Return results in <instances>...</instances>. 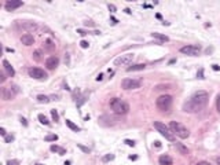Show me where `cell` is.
Segmentation results:
<instances>
[{"instance_id": "2e32d148", "label": "cell", "mask_w": 220, "mask_h": 165, "mask_svg": "<svg viewBox=\"0 0 220 165\" xmlns=\"http://www.w3.org/2000/svg\"><path fill=\"white\" fill-rule=\"evenodd\" d=\"M158 162H160V165H172L173 160H172V157L168 156V154H162V156H160V158H158Z\"/></svg>"}, {"instance_id": "7402d4cb", "label": "cell", "mask_w": 220, "mask_h": 165, "mask_svg": "<svg viewBox=\"0 0 220 165\" xmlns=\"http://www.w3.org/2000/svg\"><path fill=\"white\" fill-rule=\"evenodd\" d=\"M66 125L69 127V128L72 129V131H75V132H80V127L78 125H76L73 121H70V120H66Z\"/></svg>"}, {"instance_id": "7a4b0ae2", "label": "cell", "mask_w": 220, "mask_h": 165, "mask_svg": "<svg viewBox=\"0 0 220 165\" xmlns=\"http://www.w3.org/2000/svg\"><path fill=\"white\" fill-rule=\"evenodd\" d=\"M109 105H110V109L113 110V113L117 114V116H125L129 111V105L120 98H112Z\"/></svg>"}, {"instance_id": "f907efd6", "label": "cell", "mask_w": 220, "mask_h": 165, "mask_svg": "<svg viewBox=\"0 0 220 165\" xmlns=\"http://www.w3.org/2000/svg\"><path fill=\"white\" fill-rule=\"evenodd\" d=\"M138 157L136 156H129V160H136Z\"/></svg>"}, {"instance_id": "5b68a950", "label": "cell", "mask_w": 220, "mask_h": 165, "mask_svg": "<svg viewBox=\"0 0 220 165\" xmlns=\"http://www.w3.org/2000/svg\"><path fill=\"white\" fill-rule=\"evenodd\" d=\"M153 125H154V128L157 129V131L160 132L161 135L167 139V140H169V142H175L176 140L175 135L172 134V131L169 129V127H168V125H165V124L160 123V121H154V124H153Z\"/></svg>"}, {"instance_id": "836d02e7", "label": "cell", "mask_w": 220, "mask_h": 165, "mask_svg": "<svg viewBox=\"0 0 220 165\" xmlns=\"http://www.w3.org/2000/svg\"><path fill=\"white\" fill-rule=\"evenodd\" d=\"M4 140H6L7 143H10V142H12V140H14V135H7L6 138H4Z\"/></svg>"}, {"instance_id": "ba28073f", "label": "cell", "mask_w": 220, "mask_h": 165, "mask_svg": "<svg viewBox=\"0 0 220 165\" xmlns=\"http://www.w3.org/2000/svg\"><path fill=\"white\" fill-rule=\"evenodd\" d=\"M140 85H142V81L138 78H124L121 81V87L124 90H136V88H140Z\"/></svg>"}, {"instance_id": "8fae6325", "label": "cell", "mask_w": 220, "mask_h": 165, "mask_svg": "<svg viewBox=\"0 0 220 165\" xmlns=\"http://www.w3.org/2000/svg\"><path fill=\"white\" fill-rule=\"evenodd\" d=\"M99 125L102 127H113L117 124V118L114 116H109V114H103L99 117Z\"/></svg>"}, {"instance_id": "681fc988", "label": "cell", "mask_w": 220, "mask_h": 165, "mask_svg": "<svg viewBox=\"0 0 220 165\" xmlns=\"http://www.w3.org/2000/svg\"><path fill=\"white\" fill-rule=\"evenodd\" d=\"M110 19H112V21H113V24H117V22H118V21H117L116 18H114V17H112V18H110Z\"/></svg>"}, {"instance_id": "277c9868", "label": "cell", "mask_w": 220, "mask_h": 165, "mask_svg": "<svg viewBox=\"0 0 220 165\" xmlns=\"http://www.w3.org/2000/svg\"><path fill=\"white\" fill-rule=\"evenodd\" d=\"M172 103H173V98L171 95H161L155 101V106L161 111H168L172 107Z\"/></svg>"}, {"instance_id": "ac0fdd59", "label": "cell", "mask_w": 220, "mask_h": 165, "mask_svg": "<svg viewBox=\"0 0 220 165\" xmlns=\"http://www.w3.org/2000/svg\"><path fill=\"white\" fill-rule=\"evenodd\" d=\"M146 65L145 63H136V65H132L127 69V72H139V70H145Z\"/></svg>"}, {"instance_id": "30bf717a", "label": "cell", "mask_w": 220, "mask_h": 165, "mask_svg": "<svg viewBox=\"0 0 220 165\" xmlns=\"http://www.w3.org/2000/svg\"><path fill=\"white\" fill-rule=\"evenodd\" d=\"M28 73H29V76L32 78H35V80H47V73L44 72L43 69H40V68H30L29 70H28Z\"/></svg>"}, {"instance_id": "ab89813d", "label": "cell", "mask_w": 220, "mask_h": 165, "mask_svg": "<svg viewBox=\"0 0 220 165\" xmlns=\"http://www.w3.org/2000/svg\"><path fill=\"white\" fill-rule=\"evenodd\" d=\"M0 135L4 136V138L7 136V132H6V129H4V128H0Z\"/></svg>"}, {"instance_id": "4316f807", "label": "cell", "mask_w": 220, "mask_h": 165, "mask_svg": "<svg viewBox=\"0 0 220 165\" xmlns=\"http://www.w3.org/2000/svg\"><path fill=\"white\" fill-rule=\"evenodd\" d=\"M33 59L37 61V62L42 61V51H40V50H36V51L33 52Z\"/></svg>"}, {"instance_id": "52a82bcc", "label": "cell", "mask_w": 220, "mask_h": 165, "mask_svg": "<svg viewBox=\"0 0 220 165\" xmlns=\"http://www.w3.org/2000/svg\"><path fill=\"white\" fill-rule=\"evenodd\" d=\"M201 45L199 44H188V45H185V47L180 48V52L185 55H190V57H197L199 55L201 52Z\"/></svg>"}, {"instance_id": "44dd1931", "label": "cell", "mask_w": 220, "mask_h": 165, "mask_svg": "<svg viewBox=\"0 0 220 165\" xmlns=\"http://www.w3.org/2000/svg\"><path fill=\"white\" fill-rule=\"evenodd\" d=\"M50 150H51V151H55V153H59L61 156H62V154H65V153H66V150H65V149H62V147L57 146V144H52V146L50 147Z\"/></svg>"}, {"instance_id": "7c38bea8", "label": "cell", "mask_w": 220, "mask_h": 165, "mask_svg": "<svg viewBox=\"0 0 220 165\" xmlns=\"http://www.w3.org/2000/svg\"><path fill=\"white\" fill-rule=\"evenodd\" d=\"M19 28L24 29L25 32H28V33H32V32H36V30L39 29V25L33 21H22L21 24H19Z\"/></svg>"}, {"instance_id": "d590c367", "label": "cell", "mask_w": 220, "mask_h": 165, "mask_svg": "<svg viewBox=\"0 0 220 165\" xmlns=\"http://www.w3.org/2000/svg\"><path fill=\"white\" fill-rule=\"evenodd\" d=\"M80 45H81V48H88V41H85V40H81V43H80Z\"/></svg>"}, {"instance_id": "f5cc1de1", "label": "cell", "mask_w": 220, "mask_h": 165, "mask_svg": "<svg viewBox=\"0 0 220 165\" xmlns=\"http://www.w3.org/2000/svg\"><path fill=\"white\" fill-rule=\"evenodd\" d=\"M216 162L217 164H220V158H216Z\"/></svg>"}, {"instance_id": "bcb514c9", "label": "cell", "mask_w": 220, "mask_h": 165, "mask_svg": "<svg viewBox=\"0 0 220 165\" xmlns=\"http://www.w3.org/2000/svg\"><path fill=\"white\" fill-rule=\"evenodd\" d=\"M212 69L216 70V72H217V70H220V66H219V65H212Z\"/></svg>"}, {"instance_id": "3957f363", "label": "cell", "mask_w": 220, "mask_h": 165, "mask_svg": "<svg viewBox=\"0 0 220 165\" xmlns=\"http://www.w3.org/2000/svg\"><path fill=\"white\" fill-rule=\"evenodd\" d=\"M168 127H169V129L172 131L173 135L180 138V139H186V138H188V135H190L188 129L186 128L183 124L179 123V121H171Z\"/></svg>"}, {"instance_id": "9c48e42d", "label": "cell", "mask_w": 220, "mask_h": 165, "mask_svg": "<svg viewBox=\"0 0 220 165\" xmlns=\"http://www.w3.org/2000/svg\"><path fill=\"white\" fill-rule=\"evenodd\" d=\"M135 55L132 52H128V54H122L120 57H117L114 59V66H122V65H129V63L134 61Z\"/></svg>"}, {"instance_id": "f546056e", "label": "cell", "mask_w": 220, "mask_h": 165, "mask_svg": "<svg viewBox=\"0 0 220 165\" xmlns=\"http://www.w3.org/2000/svg\"><path fill=\"white\" fill-rule=\"evenodd\" d=\"M51 117H52L54 121H58V120H59V114H58V111L55 110V109H52V110H51Z\"/></svg>"}, {"instance_id": "9a60e30c", "label": "cell", "mask_w": 220, "mask_h": 165, "mask_svg": "<svg viewBox=\"0 0 220 165\" xmlns=\"http://www.w3.org/2000/svg\"><path fill=\"white\" fill-rule=\"evenodd\" d=\"M21 41L24 45H32L33 43H35V37H33V35H30V33H25V35L21 36Z\"/></svg>"}, {"instance_id": "83f0119b", "label": "cell", "mask_w": 220, "mask_h": 165, "mask_svg": "<svg viewBox=\"0 0 220 165\" xmlns=\"http://www.w3.org/2000/svg\"><path fill=\"white\" fill-rule=\"evenodd\" d=\"M87 98H88V95H83V96H80V98H78V101H77V107H80V106H83L84 103H85Z\"/></svg>"}, {"instance_id": "1f68e13d", "label": "cell", "mask_w": 220, "mask_h": 165, "mask_svg": "<svg viewBox=\"0 0 220 165\" xmlns=\"http://www.w3.org/2000/svg\"><path fill=\"white\" fill-rule=\"evenodd\" d=\"M63 61H65L66 65H70V55H69L68 52L65 54V58H63Z\"/></svg>"}, {"instance_id": "816d5d0a", "label": "cell", "mask_w": 220, "mask_h": 165, "mask_svg": "<svg viewBox=\"0 0 220 165\" xmlns=\"http://www.w3.org/2000/svg\"><path fill=\"white\" fill-rule=\"evenodd\" d=\"M124 11H125V12H127V14H131V10H129V8H125V10H124Z\"/></svg>"}, {"instance_id": "4fadbf2b", "label": "cell", "mask_w": 220, "mask_h": 165, "mask_svg": "<svg viewBox=\"0 0 220 165\" xmlns=\"http://www.w3.org/2000/svg\"><path fill=\"white\" fill-rule=\"evenodd\" d=\"M58 65H59V58L55 57V55H52V57L47 58V61H45V66H47V69H48V70L57 69Z\"/></svg>"}, {"instance_id": "5bb4252c", "label": "cell", "mask_w": 220, "mask_h": 165, "mask_svg": "<svg viewBox=\"0 0 220 165\" xmlns=\"http://www.w3.org/2000/svg\"><path fill=\"white\" fill-rule=\"evenodd\" d=\"M22 2L21 0H7L6 2V10L7 11H12V10L15 8H19V7H22Z\"/></svg>"}, {"instance_id": "db71d44e", "label": "cell", "mask_w": 220, "mask_h": 165, "mask_svg": "<svg viewBox=\"0 0 220 165\" xmlns=\"http://www.w3.org/2000/svg\"><path fill=\"white\" fill-rule=\"evenodd\" d=\"M35 165H43V164H39V162H37V164H35Z\"/></svg>"}, {"instance_id": "603a6c76", "label": "cell", "mask_w": 220, "mask_h": 165, "mask_svg": "<svg viewBox=\"0 0 220 165\" xmlns=\"http://www.w3.org/2000/svg\"><path fill=\"white\" fill-rule=\"evenodd\" d=\"M37 102L39 103H48L51 101L50 99V96H47V95H37Z\"/></svg>"}, {"instance_id": "8d00e7d4", "label": "cell", "mask_w": 220, "mask_h": 165, "mask_svg": "<svg viewBox=\"0 0 220 165\" xmlns=\"http://www.w3.org/2000/svg\"><path fill=\"white\" fill-rule=\"evenodd\" d=\"M107 8H109L110 12H114V11H116V6H114V4H109V6H107Z\"/></svg>"}, {"instance_id": "e0dca14e", "label": "cell", "mask_w": 220, "mask_h": 165, "mask_svg": "<svg viewBox=\"0 0 220 165\" xmlns=\"http://www.w3.org/2000/svg\"><path fill=\"white\" fill-rule=\"evenodd\" d=\"M3 69H4V72H6L7 74L10 76V77H12V76L15 74L14 68H12V66L10 65V62H8L7 59H4V61H3Z\"/></svg>"}, {"instance_id": "60d3db41", "label": "cell", "mask_w": 220, "mask_h": 165, "mask_svg": "<svg viewBox=\"0 0 220 165\" xmlns=\"http://www.w3.org/2000/svg\"><path fill=\"white\" fill-rule=\"evenodd\" d=\"M18 164H19L18 161H11V160H8V161H7V165H18Z\"/></svg>"}, {"instance_id": "cb8c5ba5", "label": "cell", "mask_w": 220, "mask_h": 165, "mask_svg": "<svg viewBox=\"0 0 220 165\" xmlns=\"http://www.w3.org/2000/svg\"><path fill=\"white\" fill-rule=\"evenodd\" d=\"M37 118H39V121L43 124V125H50V121H48V118L45 117L44 114H39V116H37Z\"/></svg>"}, {"instance_id": "d6986e66", "label": "cell", "mask_w": 220, "mask_h": 165, "mask_svg": "<svg viewBox=\"0 0 220 165\" xmlns=\"http://www.w3.org/2000/svg\"><path fill=\"white\" fill-rule=\"evenodd\" d=\"M152 36L154 37V39H157V40H160V41H162V43L169 41V37H168L167 35H162V33H157V32H154V33H152Z\"/></svg>"}, {"instance_id": "8992f818", "label": "cell", "mask_w": 220, "mask_h": 165, "mask_svg": "<svg viewBox=\"0 0 220 165\" xmlns=\"http://www.w3.org/2000/svg\"><path fill=\"white\" fill-rule=\"evenodd\" d=\"M17 94H19V87L17 84H11L10 87H4L2 90V96L4 101H12L17 96Z\"/></svg>"}, {"instance_id": "6da1fadb", "label": "cell", "mask_w": 220, "mask_h": 165, "mask_svg": "<svg viewBox=\"0 0 220 165\" xmlns=\"http://www.w3.org/2000/svg\"><path fill=\"white\" fill-rule=\"evenodd\" d=\"M209 101V94L206 91H197L190 96L187 102L183 103V111L186 113H197L202 110Z\"/></svg>"}, {"instance_id": "c3c4849f", "label": "cell", "mask_w": 220, "mask_h": 165, "mask_svg": "<svg viewBox=\"0 0 220 165\" xmlns=\"http://www.w3.org/2000/svg\"><path fill=\"white\" fill-rule=\"evenodd\" d=\"M102 78H103V74H99V76H98V77H96V80H98V81H101V80H102Z\"/></svg>"}, {"instance_id": "f35d334b", "label": "cell", "mask_w": 220, "mask_h": 165, "mask_svg": "<svg viewBox=\"0 0 220 165\" xmlns=\"http://www.w3.org/2000/svg\"><path fill=\"white\" fill-rule=\"evenodd\" d=\"M216 107H217V110H219V113H220V95L217 96V101H216Z\"/></svg>"}, {"instance_id": "f1b7e54d", "label": "cell", "mask_w": 220, "mask_h": 165, "mask_svg": "<svg viewBox=\"0 0 220 165\" xmlns=\"http://www.w3.org/2000/svg\"><path fill=\"white\" fill-rule=\"evenodd\" d=\"M113 160H114V154L110 153V154H106V156L102 158V161H103V162H109V161H113Z\"/></svg>"}, {"instance_id": "4dcf8cb0", "label": "cell", "mask_w": 220, "mask_h": 165, "mask_svg": "<svg viewBox=\"0 0 220 165\" xmlns=\"http://www.w3.org/2000/svg\"><path fill=\"white\" fill-rule=\"evenodd\" d=\"M77 147L80 149L81 151H84V153H89V149L88 147H85V146H83V144H77Z\"/></svg>"}, {"instance_id": "484cf974", "label": "cell", "mask_w": 220, "mask_h": 165, "mask_svg": "<svg viewBox=\"0 0 220 165\" xmlns=\"http://www.w3.org/2000/svg\"><path fill=\"white\" fill-rule=\"evenodd\" d=\"M44 140H45V142H55V140H58V135H55V134L47 135V136L44 138Z\"/></svg>"}, {"instance_id": "7bdbcfd3", "label": "cell", "mask_w": 220, "mask_h": 165, "mask_svg": "<svg viewBox=\"0 0 220 165\" xmlns=\"http://www.w3.org/2000/svg\"><path fill=\"white\" fill-rule=\"evenodd\" d=\"M195 165H211V164H209L208 161H199V162H197Z\"/></svg>"}, {"instance_id": "f6af8a7d", "label": "cell", "mask_w": 220, "mask_h": 165, "mask_svg": "<svg viewBox=\"0 0 220 165\" xmlns=\"http://www.w3.org/2000/svg\"><path fill=\"white\" fill-rule=\"evenodd\" d=\"M78 94H80V90H78V88H77V90H76L75 92H73V98H76V96H77V98H78Z\"/></svg>"}, {"instance_id": "e575fe53", "label": "cell", "mask_w": 220, "mask_h": 165, "mask_svg": "<svg viewBox=\"0 0 220 165\" xmlns=\"http://www.w3.org/2000/svg\"><path fill=\"white\" fill-rule=\"evenodd\" d=\"M124 143H127L128 146H132V147L135 146V142H134V140H131V139H125V140H124Z\"/></svg>"}, {"instance_id": "7dc6e473", "label": "cell", "mask_w": 220, "mask_h": 165, "mask_svg": "<svg viewBox=\"0 0 220 165\" xmlns=\"http://www.w3.org/2000/svg\"><path fill=\"white\" fill-rule=\"evenodd\" d=\"M198 77H199V78H204V72H202V69L199 70V73H198Z\"/></svg>"}, {"instance_id": "74e56055", "label": "cell", "mask_w": 220, "mask_h": 165, "mask_svg": "<svg viewBox=\"0 0 220 165\" xmlns=\"http://www.w3.org/2000/svg\"><path fill=\"white\" fill-rule=\"evenodd\" d=\"M84 25H85V26H95V24H94L92 21H85Z\"/></svg>"}, {"instance_id": "b9f144b4", "label": "cell", "mask_w": 220, "mask_h": 165, "mask_svg": "<svg viewBox=\"0 0 220 165\" xmlns=\"http://www.w3.org/2000/svg\"><path fill=\"white\" fill-rule=\"evenodd\" d=\"M77 33H78V35H81V36H85V35H87V32H85V30H83V29H77Z\"/></svg>"}, {"instance_id": "d4e9b609", "label": "cell", "mask_w": 220, "mask_h": 165, "mask_svg": "<svg viewBox=\"0 0 220 165\" xmlns=\"http://www.w3.org/2000/svg\"><path fill=\"white\" fill-rule=\"evenodd\" d=\"M176 147H178V150L180 151L182 154H187V153H188L187 147H185V146H183V144H182V143H178V142H176Z\"/></svg>"}, {"instance_id": "d6a6232c", "label": "cell", "mask_w": 220, "mask_h": 165, "mask_svg": "<svg viewBox=\"0 0 220 165\" xmlns=\"http://www.w3.org/2000/svg\"><path fill=\"white\" fill-rule=\"evenodd\" d=\"M4 81H6V74H4V70H3V72H0V83L3 84Z\"/></svg>"}, {"instance_id": "ee69618b", "label": "cell", "mask_w": 220, "mask_h": 165, "mask_svg": "<svg viewBox=\"0 0 220 165\" xmlns=\"http://www.w3.org/2000/svg\"><path fill=\"white\" fill-rule=\"evenodd\" d=\"M19 120H21V123H22V124H24V127H28V121H26V120H25V118H24V117H21V118H19Z\"/></svg>"}, {"instance_id": "ffe728a7", "label": "cell", "mask_w": 220, "mask_h": 165, "mask_svg": "<svg viewBox=\"0 0 220 165\" xmlns=\"http://www.w3.org/2000/svg\"><path fill=\"white\" fill-rule=\"evenodd\" d=\"M44 50L45 51H50V52L54 51V50H55V43H54L52 40H50V39L45 40L44 41Z\"/></svg>"}]
</instances>
